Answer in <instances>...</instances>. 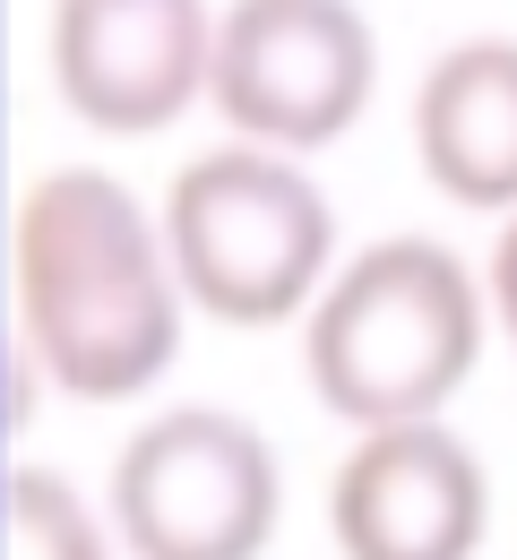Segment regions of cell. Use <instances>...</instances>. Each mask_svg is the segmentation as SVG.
<instances>
[{
  "label": "cell",
  "instance_id": "9",
  "mask_svg": "<svg viewBox=\"0 0 517 560\" xmlns=\"http://www.w3.org/2000/svg\"><path fill=\"white\" fill-rule=\"evenodd\" d=\"M113 544L121 535L61 475H44V466L9 475V560H113Z\"/></svg>",
  "mask_w": 517,
  "mask_h": 560
},
{
  "label": "cell",
  "instance_id": "5",
  "mask_svg": "<svg viewBox=\"0 0 517 560\" xmlns=\"http://www.w3.org/2000/svg\"><path fill=\"white\" fill-rule=\"evenodd\" d=\"M379 44L354 0H233L216 18V113L250 147H337L371 104Z\"/></svg>",
  "mask_w": 517,
  "mask_h": 560
},
{
  "label": "cell",
  "instance_id": "10",
  "mask_svg": "<svg viewBox=\"0 0 517 560\" xmlns=\"http://www.w3.org/2000/svg\"><path fill=\"white\" fill-rule=\"evenodd\" d=\"M492 311H501V328L517 346V215L501 224V250H492Z\"/></svg>",
  "mask_w": 517,
  "mask_h": 560
},
{
  "label": "cell",
  "instance_id": "4",
  "mask_svg": "<svg viewBox=\"0 0 517 560\" xmlns=\"http://www.w3.org/2000/svg\"><path fill=\"white\" fill-rule=\"evenodd\" d=\"M277 448L224 406H173L113 448L104 509L130 560H259L277 535Z\"/></svg>",
  "mask_w": 517,
  "mask_h": 560
},
{
  "label": "cell",
  "instance_id": "2",
  "mask_svg": "<svg viewBox=\"0 0 517 560\" xmlns=\"http://www.w3.org/2000/svg\"><path fill=\"white\" fill-rule=\"evenodd\" d=\"M483 362V284L474 268L423 242H371L319 284L310 328H302V371L310 397L354 431H397V422H440V406Z\"/></svg>",
  "mask_w": 517,
  "mask_h": 560
},
{
  "label": "cell",
  "instance_id": "1",
  "mask_svg": "<svg viewBox=\"0 0 517 560\" xmlns=\"http://www.w3.org/2000/svg\"><path fill=\"white\" fill-rule=\"evenodd\" d=\"M9 277H17V346L61 397L121 406L173 371L190 293L164 224H148V208L113 173L95 164L44 173L17 199Z\"/></svg>",
  "mask_w": 517,
  "mask_h": 560
},
{
  "label": "cell",
  "instance_id": "6",
  "mask_svg": "<svg viewBox=\"0 0 517 560\" xmlns=\"http://www.w3.org/2000/svg\"><path fill=\"white\" fill-rule=\"evenodd\" d=\"M216 78L208 0H52V86L86 130H173Z\"/></svg>",
  "mask_w": 517,
  "mask_h": 560
},
{
  "label": "cell",
  "instance_id": "8",
  "mask_svg": "<svg viewBox=\"0 0 517 560\" xmlns=\"http://www.w3.org/2000/svg\"><path fill=\"white\" fill-rule=\"evenodd\" d=\"M414 147L440 199L517 215V44H448L414 86Z\"/></svg>",
  "mask_w": 517,
  "mask_h": 560
},
{
  "label": "cell",
  "instance_id": "3",
  "mask_svg": "<svg viewBox=\"0 0 517 560\" xmlns=\"http://www.w3.org/2000/svg\"><path fill=\"white\" fill-rule=\"evenodd\" d=\"M164 242L181 293L224 328H277L319 302L337 215L277 147H208L164 190Z\"/></svg>",
  "mask_w": 517,
  "mask_h": 560
},
{
  "label": "cell",
  "instance_id": "7",
  "mask_svg": "<svg viewBox=\"0 0 517 560\" xmlns=\"http://www.w3.org/2000/svg\"><path fill=\"white\" fill-rule=\"evenodd\" d=\"M492 483L448 422L363 431L328 483V535L345 560H474Z\"/></svg>",
  "mask_w": 517,
  "mask_h": 560
}]
</instances>
